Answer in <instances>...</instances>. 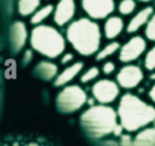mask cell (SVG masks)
Returning <instances> with one entry per match:
<instances>
[{
    "label": "cell",
    "mask_w": 155,
    "mask_h": 146,
    "mask_svg": "<svg viewBox=\"0 0 155 146\" xmlns=\"http://www.w3.org/2000/svg\"><path fill=\"white\" fill-rule=\"evenodd\" d=\"M65 38L79 55L90 57L96 55L101 48L102 30L96 21L80 17L68 25Z\"/></svg>",
    "instance_id": "1"
},
{
    "label": "cell",
    "mask_w": 155,
    "mask_h": 146,
    "mask_svg": "<svg viewBox=\"0 0 155 146\" xmlns=\"http://www.w3.org/2000/svg\"><path fill=\"white\" fill-rule=\"evenodd\" d=\"M120 123L127 131H137L155 121V107L134 94H124L117 107Z\"/></svg>",
    "instance_id": "2"
},
{
    "label": "cell",
    "mask_w": 155,
    "mask_h": 146,
    "mask_svg": "<svg viewBox=\"0 0 155 146\" xmlns=\"http://www.w3.org/2000/svg\"><path fill=\"white\" fill-rule=\"evenodd\" d=\"M29 42L35 53L48 59L58 58L66 49V38L57 28L48 24L35 25L30 32Z\"/></svg>",
    "instance_id": "3"
},
{
    "label": "cell",
    "mask_w": 155,
    "mask_h": 146,
    "mask_svg": "<svg viewBox=\"0 0 155 146\" xmlns=\"http://www.w3.org/2000/svg\"><path fill=\"white\" fill-rule=\"evenodd\" d=\"M117 112L111 106L92 105L81 114L80 122L83 129L92 137H103L114 132L117 123Z\"/></svg>",
    "instance_id": "4"
},
{
    "label": "cell",
    "mask_w": 155,
    "mask_h": 146,
    "mask_svg": "<svg viewBox=\"0 0 155 146\" xmlns=\"http://www.w3.org/2000/svg\"><path fill=\"white\" fill-rule=\"evenodd\" d=\"M87 93L79 85H68L57 94L56 106L62 113L77 112L87 103Z\"/></svg>",
    "instance_id": "5"
},
{
    "label": "cell",
    "mask_w": 155,
    "mask_h": 146,
    "mask_svg": "<svg viewBox=\"0 0 155 146\" xmlns=\"http://www.w3.org/2000/svg\"><path fill=\"white\" fill-rule=\"evenodd\" d=\"M94 98L99 104H111L115 101L120 95V86L119 83L111 79H101L94 83L91 88Z\"/></svg>",
    "instance_id": "6"
},
{
    "label": "cell",
    "mask_w": 155,
    "mask_h": 146,
    "mask_svg": "<svg viewBox=\"0 0 155 146\" xmlns=\"http://www.w3.org/2000/svg\"><path fill=\"white\" fill-rule=\"evenodd\" d=\"M81 7L89 18L106 20L115 10L114 0H81Z\"/></svg>",
    "instance_id": "7"
},
{
    "label": "cell",
    "mask_w": 155,
    "mask_h": 146,
    "mask_svg": "<svg viewBox=\"0 0 155 146\" xmlns=\"http://www.w3.org/2000/svg\"><path fill=\"white\" fill-rule=\"evenodd\" d=\"M147 49V42L140 35H134L121 46L119 50V59L121 63L129 64L140 58Z\"/></svg>",
    "instance_id": "8"
},
{
    "label": "cell",
    "mask_w": 155,
    "mask_h": 146,
    "mask_svg": "<svg viewBox=\"0 0 155 146\" xmlns=\"http://www.w3.org/2000/svg\"><path fill=\"white\" fill-rule=\"evenodd\" d=\"M144 79V72L141 68L134 64H126L116 74V82L124 89H134L138 87Z\"/></svg>",
    "instance_id": "9"
},
{
    "label": "cell",
    "mask_w": 155,
    "mask_h": 146,
    "mask_svg": "<svg viewBox=\"0 0 155 146\" xmlns=\"http://www.w3.org/2000/svg\"><path fill=\"white\" fill-rule=\"evenodd\" d=\"M75 13H77L75 0H58L53 14L54 23L59 28L68 25L74 18Z\"/></svg>",
    "instance_id": "10"
},
{
    "label": "cell",
    "mask_w": 155,
    "mask_h": 146,
    "mask_svg": "<svg viewBox=\"0 0 155 146\" xmlns=\"http://www.w3.org/2000/svg\"><path fill=\"white\" fill-rule=\"evenodd\" d=\"M30 38L28 29L24 22L15 21L9 29V48L13 54L19 53L25 47L26 41Z\"/></svg>",
    "instance_id": "11"
},
{
    "label": "cell",
    "mask_w": 155,
    "mask_h": 146,
    "mask_svg": "<svg viewBox=\"0 0 155 146\" xmlns=\"http://www.w3.org/2000/svg\"><path fill=\"white\" fill-rule=\"evenodd\" d=\"M83 68H84V63L81 62V61L74 62V63L68 65L63 71H61L58 73L57 78L54 80V86L55 87L68 86L71 81H73L74 79L77 78L78 75H80V73H82Z\"/></svg>",
    "instance_id": "12"
},
{
    "label": "cell",
    "mask_w": 155,
    "mask_h": 146,
    "mask_svg": "<svg viewBox=\"0 0 155 146\" xmlns=\"http://www.w3.org/2000/svg\"><path fill=\"white\" fill-rule=\"evenodd\" d=\"M154 7L153 6H146L141 8L139 12H137L130 18L129 23L127 25V32L128 33H135L138 30H140L143 26H146L148 21L150 20L152 15L154 14Z\"/></svg>",
    "instance_id": "13"
},
{
    "label": "cell",
    "mask_w": 155,
    "mask_h": 146,
    "mask_svg": "<svg viewBox=\"0 0 155 146\" xmlns=\"http://www.w3.org/2000/svg\"><path fill=\"white\" fill-rule=\"evenodd\" d=\"M33 75L35 78H39L44 81H54L57 78L59 68L57 64L50 62L49 59L47 61H40L38 64H35L33 68Z\"/></svg>",
    "instance_id": "14"
},
{
    "label": "cell",
    "mask_w": 155,
    "mask_h": 146,
    "mask_svg": "<svg viewBox=\"0 0 155 146\" xmlns=\"http://www.w3.org/2000/svg\"><path fill=\"white\" fill-rule=\"evenodd\" d=\"M126 28L124 21L122 20L120 16L111 15L110 17H107L104 23L103 32L104 37L108 40H115L120 34L123 32V30Z\"/></svg>",
    "instance_id": "15"
},
{
    "label": "cell",
    "mask_w": 155,
    "mask_h": 146,
    "mask_svg": "<svg viewBox=\"0 0 155 146\" xmlns=\"http://www.w3.org/2000/svg\"><path fill=\"white\" fill-rule=\"evenodd\" d=\"M41 7V0H18L17 12L22 17H28L37 12Z\"/></svg>",
    "instance_id": "16"
},
{
    "label": "cell",
    "mask_w": 155,
    "mask_h": 146,
    "mask_svg": "<svg viewBox=\"0 0 155 146\" xmlns=\"http://www.w3.org/2000/svg\"><path fill=\"white\" fill-rule=\"evenodd\" d=\"M54 10H55V6L51 5V4H47V5H45V6H41V7L31 16L30 23L33 25V26L44 24L45 21L48 20L49 17L54 14Z\"/></svg>",
    "instance_id": "17"
},
{
    "label": "cell",
    "mask_w": 155,
    "mask_h": 146,
    "mask_svg": "<svg viewBox=\"0 0 155 146\" xmlns=\"http://www.w3.org/2000/svg\"><path fill=\"white\" fill-rule=\"evenodd\" d=\"M121 48L120 42H117L115 40H112L111 42L106 44L103 48H99V50L97 51V54L95 55L97 62H104L107 61V58H110L111 56L115 55L116 53H119V50Z\"/></svg>",
    "instance_id": "18"
},
{
    "label": "cell",
    "mask_w": 155,
    "mask_h": 146,
    "mask_svg": "<svg viewBox=\"0 0 155 146\" xmlns=\"http://www.w3.org/2000/svg\"><path fill=\"white\" fill-rule=\"evenodd\" d=\"M136 8H137L136 0H121L117 6V12L122 16H129L135 13Z\"/></svg>",
    "instance_id": "19"
},
{
    "label": "cell",
    "mask_w": 155,
    "mask_h": 146,
    "mask_svg": "<svg viewBox=\"0 0 155 146\" xmlns=\"http://www.w3.org/2000/svg\"><path fill=\"white\" fill-rule=\"evenodd\" d=\"M101 74V70L97 66H91V68H87L82 71L81 75H80V82L81 83H89L95 81Z\"/></svg>",
    "instance_id": "20"
},
{
    "label": "cell",
    "mask_w": 155,
    "mask_h": 146,
    "mask_svg": "<svg viewBox=\"0 0 155 146\" xmlns=\"http://www.w3.org/2000/svg\"><path fill=\"white\" fill-rule=\"evenodd\" d=\"M137 143L143 145H155V128L140 132L137 136Z\"/></svg>",
    "instance_id": "21"
},
{
    "label": "cell",
    "mask_w": 155,
    "mask_h": 146,
    "mask_svg": "<svg viewBox=\"0 0 155 146\" xmlns=\"http://www.w3.org/2000/svg\"><path fill=\"white\" fill-rule=\"evenodd\" d=\"M144 66L147 71H154L155 70V45L146 51Z\"/></svg>",
    "instance_id": "22"
},
{
    "label": "cell",
    "mask_w": 155,
    "mask_h": 146,
    "mask_svg": "<svg viewBox=\"0 0 155 146\" xmlns=\"http://www.w3.org/2000/svg\"><path fill=\"white\" fill-rule=\"evenodd\" d=\"M145 37L150 41H154L155 42V12L152 15L150 20L148 21L147 25L145 26Z\"/></svg>",
    "instance_id": "23"
},
{
    "label": "cell",
    "mask_w": 155,
    "mask_h": 146,
    "mask_svg": "<svg viewBox=\"0 0 155 146\" xmlns=\"http://www.w3.org/2000/svg\"><path fill=\"white\" fill-rule=\"evenodd\" d=\"M115 70H116V65L112 61H104L102 68H101L103 74H105V75H111V74H113V73L115 72Z\"/></svg>",
    "instance_id": "24"
},
{
    "label": "cell",
    "mask_w": 155,
    "mask_h": 146,
    "mask_svg": "<svg viewBox=\"0 0 155 146\" xmlns=\"http://www.w3.org/2000/svg\"><path fill=\"white\" fill-rule=\"evenodd\" d=\"M33 49H26L23 54V57H22V64L24 65V66H28L31 62H32V59H33Z\"/></svg>",
    "instance_id": "25"
},
{
    "label": "cell",
    "mask_w": 155,
    "mask_h": 146,
    "mask_svg": "<svg viewBox=\"0 0 155 146\" xmlns=\"http://www.w3.org/2000/svg\"><path fill=\"white\" fill-rule=\"evenodd\" d=\"M73 61H74V55H73L72 53H64L63 55L61 56V64H62V65L68 66L70 64L74 63Z\"/></svg>",
    "instance_id": "26"
},
{
    "label": "cell",
    "mask_w": 155,
    "mask_h": 146,
    "mask_svg": "<svg viewBox=\"0 0 155 146\" xmlns=\"http://www.w3.org/2000/svg\"><path fill=\"white\" fill-rule=\"evenodd\" d=\"M148 96H150V101H152L153 103H155V83L150 89V91H148Z\"/></svg>",
    "instance_id": "27"
},
{
    "label": "cell",
    "mask_w": 155,
    "mask_h": 146,
    "mask_svg": "<svg viewBox=\"0 0 155 146\" xmlns=\"http://www.w3.org/2000/svg\"><path fill=\"white\" fill-rule=\"evenodd\" d=\"M139 2H145V4H147V2H150V1H155V0H138Z\"/></svg>",
    "instance_id": "28"
},
{
    "label": "cell",
    "mask_w": 155,
    "mask_h": 146,
    "mask_svg": "<svg viewBox=\"0 0 155 146\" xmlns=\"http://www.w3.org/2000/svg\"><path fill=\"white\" fill-rule=\"evenodd\" d=\"M154 6H155V5H154Z\"/></svg>",
    "instance_id": "29"
}]
</instances>
